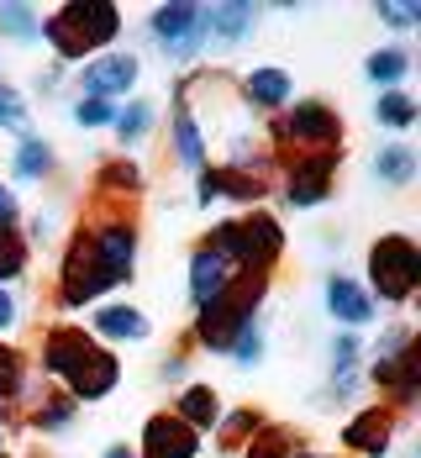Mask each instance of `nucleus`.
<instances>
[{"mask_svg": "<svg viewBox=\"0 0 421 458\" xmlns=\"http://www.w3.org/2000/svg\"><path fill=\"white\" fill-rule=\"evenodd\" d=\"M132 195H142V169L138 158H105L100 169H95V200H111V206H127Z\"/></svg>", "mask_w": 421, "mask_h": 458, "instance_id": "b1692460", "label": "nucleus"}, {"mask_svg": "<svg viewBox=\"0 0 421 458\" xmlns=\"http://www.w3.org/2000/svg\"><path fill=\"white\" fill-rule=\"evenodd\" d=\"M264 353H269V332H264V317H258L253 327L237 332V343L227 348V359H232L237 369H258L264 364Z\"/></svg>", "mask_w": 421, "mask_h": 458, "instance_id": "72a5a7b5", "label": "nucleus"}, {"mask_svg": "<svg viewBox=\"0 0 421 458\" xmlns=\"http://www.w3.org/2000/svg\"><path fill=\"white\" fill-rule=\"evenodd\" d=\"M322 306H327V317L342 332H358V327H375L379 321V306H375V295L364 290V279L342 275V269H332L322 279Z\"/></svg>", "mask_w": 421, "mask_h": 458, "instance_id": "ddd939ff", "label": "nucleus"}, {"mask_svg": "<svg viewBox=\"0 0 421 458\" xmlns=\"http://www.w3.org/2000/svg\"><path fill=\"white\" fill-rule=\"evenodd\" d=\"M327 374L332 379L364 374V337H358V332H342V327H337V337L327 343Z\"/></svg>", "mask_w": 421, "mask_h": 458, "instance_id": "473e14b6", "label": "nucleus"}, {"mask_svg": "<svg viewBox=\"0 0 421 458\" xmlns=\"http://www.w3.org/2000/svg\"><path fill=\"white\" fill-rule=\"evenodd\" d=\"M153 127H158V106H153L147 95H127V100L116 106V116H111V132L122 142V158L153 138Z\"/></svg>", "mask_w": 421, "mask_h": 458, "instance_id": "412c9836", "label": "nucleus"}, {"mask_svg": "<svg viewBox=\"0 0 421 458\" xmlns=\"http://www.w3.org/2000/svg\"><path fill=\"white\" fill-rule=\"evenodd\" d=\"M206 242L232 264L237 275H274V264L284 259V227H280V216H269L264 206L211 222Z\"/></svg>", "mask_w": 421, "mask_h": 458, "instance_id": "7ed1b4c3", "label": "nucleus"}, {"mask_svg": "<svg viewBox=\"0 0 421 458\" xmlns=\"http://www.w3.org/2000/svg\"><path fill=\"white\" fill-rule=\"evenodd\" d=\"M269 284H274V275H237L216 301H206V306L195 311V321H189V343H195L200 353H227V348L237 343V332L264 317Z\"/></svg>", "mask_w": 421, "mask_h": 458, "instance_id": "f03ea898", "label": "nucleus"}, {"mask_svg": "<svg viewBox=\"0 0 421 458\" xmlns=\"http://www.w3.org/2000/svg\"><path fill=\"white\" fill-rule=\"evenodd\" d=\"M264 421H269V416L258 411V406H232V411H222V421L211 427V437H216V448H222V454L237 458L253 437H258V432H264Z\"/></svg>", "mask_w": 421, "mask_h": 458, "instance_id": "bb28decb", "label": "nucleus"}, {"mask_svg": "<svg viewBox=\"0 0 421 458\" xmlns=\"http://www.w3.org/2000/svg\"><path fill=\"white\" fill-rule=\"evenodd\" d=\"M400 421L406 416L395 411V406H384V401H369L364 411H353L342 421V448H348V458H390L395 437H400Z\"/></svg>", "mask_w": 421, "mask_h": 458, "instance_id": "9b49d317", "label": "nucleus"}, {"mask_svg": "<svg viewBox=\"0 0 421 458\" xmlns=\"http://www.w3.org/2000/svg\"><path fill=\"white\" fill-rule=\"evenodd\" d=\"M269 148L295 142V153H342V116L327 100H290L269 122Z\"/></svg>", "mask_w": 421, "mask_h": 458, "instance_id": "0eeeda50", "label": "nucleus"}, {"mask_svg": "<svg viewBox=\"0 0 421 458\" xmlns=\"http://www.w3.org/2000/svg\"><path fill=\"white\" fill-rule=\"evenodd\" d=\"M116 38H122L116 0H69L43 16V43L53 47V64H85L95 53H111Z\"/></svg>", "mask_w": 421, "mask_h": 458, "instance_id": "f257e3e1", "label": "nucleus"}, {"mask_svg": "<svg viewBox=\"0 0 421 458\" xmlns=\"http://www.w3.org/2000/svg\"><path fill=\"white\" fill-rule=\"evenodd\" d=\"M290 458H316V454H306V448H290Z\"/></svg>", "mask_w": 421, "mask_h": 458, "instance_id": "a18cd8bd", "label": "nucleus"}, {"mask_svg": "<svg viewBox=\"0 0 421 458\" xmlns=\"http://www.w3.org/2000/svg\"><path fill=\"white\" fill-rule=\"evenodd\" d=\"M100 458H138V448H127V443H111Z\"/></svg>", "mask_w": 421, "mask_h": 458, "instance_id": "c03bdc74", "label": "nucleus"}, {"mask_svg": "<svg viewBox=\"0 0 421 458\" xmlns=\"http://www.w3.org/2000/svg\"><path fill=\"white\" fill-rule=\"evenodd\" d=\"M290 448H295V432L280 427V421H264V432H258L237 458H290Z\"/></svg>", "mask_w": 421, "mask_h": 458, "instance_id": "c9c22d12", "label": "nucleus"}, {"mask_svg": "<svg viewBox=\"0 0 421 458\" xmlns=\"http://www.w3.org/2000/svg\"><path fill=\"white\" fill-rule=\"evenodd\" d=\"M58 80H63V64H47V69H38V74H32V90L53 95V90H58Z\"/></svg>", "mask_w": 421, "mask_h": 458, "instance_id": "79ce46f5", "label": "nucleus"}, {"mask_svg": "<svg viewBox=\"0 0 421 458\" xmlns=\"http://www.w3.org/2000/svg\"><path fill=\"white\" fill-rule=\"evenodd\" d=\"M169 142H174V164L189 169V174H200L206 164H211V142L200 132V116L189 111L185 100H174V116H169Z\"/></svg>", "mask_w": 421, "mask_h": 458, "instance_id": "a211bd4d", "label": "nucleus"}, {"mask_svg": "<svg viewBox=\"0 0 421 458\" xmlns=\"http://www.w3.org/2000/svg\"><path fill=\"white\" fill-rule=\"evenodd\" d=\"M0 458H5V421H0Z\"/></svg>", "mask_w": 421, "mask_h": 458, "instance_id": "49530a36", "label": "nucleus"}, {"mask_svg": "<svg viewBox=\"0 0 421 458\" xmlns=\"http://www.w3.org/2000/svg\"><path fill=\"white\" fill-rule=\"evenodd\" d=\"M337 164L342 153H295V164H284V206L295 211H311V206H327L332 190H337Z\"/></svg>", "mask_w": 421, "mask_h": 458, "instance_id": "1a4fd4ad", "label": "nucleus"}, {"mask_svg": "<svg viewBox=\"0 0 421 458\" xmlns=\"http://www.w3.org/2000/svg\"><path fill=\"white\" fill-rule=\"evenodd\" d=\"M111 116H116V106L111 100H95V95H80V100H69V122L74 127H111Z\"/></svg>", "mask_w": 421, "mask_h": 458, "instance_id": "e433bc0d", "label": "nucleus"}, {"mask_svg": "<svg viewBox=\"0 0 421 458\" xmlns=\"http://www.w3.org/2000/svg\"><path fill=\"white\" fill-rule=\"evenodd\" d=\"M406 458H421V454H406Z\"/></svg>", "mask_w": 421, "mask_h": 458, "instance_id": "de8ad7c7", "label": "nucleus"}, {"mask_svg": "<svg viewBox=\"0 0 421 458\" xmlns=\"http://www.w3.org/2000/svg\"><path fill=\"white\" fill-rule=\"evenodd\" d=\"M27 122H32V100H27V90H16V85L0 80V132H16V138H21V132H32Z\"/></svg>", "mask_w": 421, "mask_h": 458, "instance_id": "f704fd0d", "label": "nucleus"}, {"mask_svg": "<svg viewBox=\"0 0 421 458\" xmlns=\"http://www.w3.org/2000/svg\"><path fill=\"white\" fill-rule=\"evenodd\" d=\"M138 80H142V58L138 53H95L74 69V85L80 95H95V100H111L122 106L127 95H138Z\"/></svg>", "mask_w": 421, "mask_h": 458, "instance_id": "9d476101", "label": "nucleus"}, {"mask_svg": "<svg viewBox=\"0 0 421 458\" xmlns=\"http://www.w3.org/2000/svg\"><path fill=\"white\" fill-rule=\"evenodd\" d=\"M375 16L390 32H411V27H421V0H379Z\"/></svg>", "mask_w": 421, "mask_h": 458, "instance_id": "4c0bfd02", "label": "nucleus"}, {"mask_svg": "<svg viewBox=\"0 0 421 458\" xmlns=\"http://www.w3.org/2000/svg\"><path fill=\"white\" fill-rule=\"evenodd\" d=\"M206 437L185 427L174 411H153L142 421V437H138V458H200Z\"/></svg>", "mask_w": 421, "mask_h": 458, "instance_id": "4468645a", "label": "nucleus"}, {"mask_svg": "<svg viewBox=\"0 0 421 458\" xmlns=\"http://www.w3.org/2000/svg\"><path fill=\"white\" fill-rule=\"evenodd\" d=\"M53 169H58L53 142L38 138V132H21L16 148H11V180L16 184H43V180H53Z\"/></svg>", "mask_w": 421, "mask_h": 458, "instance_id": "4be33fe9", "label": "nucleus"}, {"mask_svg": "<svg viewBox=\"0 0 421 458\" xmlns=\"http://www.w3.org/2000/svg\"><path fill=\"white\" fill-rule=\"evenodd\" d=\"M116 385H122V353L116 348H105V343H95L90 353L80 359V369L58 385L74 406H95V401H105V395H116Z\"/></svg>", "mask_w": 421, "mask_h": 458, "instance_id": "f8f14e48", "label": "nucleus"}, {"mask_svg": "<svg viewBox=\"0 0 421 458\" xmlns=\"http://www.w3.org/2000/svg\"><path fill=\"white\" fill-rule=\"evenodd\" d=\"M258 32V5L253 0H216L211 5V47L232 53Z\"/></svg>", "mask_w": 421, "mask_h": 458, "instance_id": "6ab92c4d", "label": "nucleus"}, {"mask_svg": "<svg viewBox=\"0 0 421 458\" xmlns=\"http://www.w3.org/2000/svg\"><path fill=\"white\" fill-rule=\"evenodd\" d=\"M147 38L169 64H195L211 47V5L195 0H164L147 11Z\"/></svg>", "mask_w": 421, "mask_h": 458, "instance_id": "423d86ee", "label": "nucleus"}, {"mask_svg": "<svg viewBox=\"0 0 421 458\" xmlns=\"http://www.w3.org/2000/svg\"><path fill=\"white\" fill-rule=\"evenodd\" d=\"M27 259H32V242L21 237V222H0V290H11L27 275Z\"/></svg>", "mask_w": 421, "mask_h": 458, "instance_id": "7c9ffc66", "label": "nucleus"}, {"mask_svg": "<svg viewBox=\"0 0 421 458\" xmlns=\"http://www.w3.org/2000/svg\"><path fill=\"white\" fill-rule=\"evenodd\" d=\"M364 290L375 295V306H411L421 290V248L406 232H384L364 253Z\"/></svg>", "mask_w": 421, "mask_h": 458, "instance_id": "20e7f679", "label": "nucleus"}, {"mask_svg": "<svg viewBox=\"0 0 421 458\" xmlns=\"http://www.w3.org/2000/svg\"><path fill=\"white\" fill-rule=\"evenodd\" d=\"M375 122L384 132H395V138H406L411 127L421 122V100L411 90H379L375 100Z\"/></svg>", "mask_w": 421, "mask_h": 458, "instance_id": "c85d7f7f", "label": "nucleus"}, {"mask_svg": "<svg viewBox=\"0 0 421 458\" xmlns=\"http://www.w3.org/2000/svg\"><path fill=\"white\" fill-rule=\"evenodd\" d=\"M21 327V301H16V290H0V337H11Z\"/></svg>", "mask_w": 421, "mask_h": 458, "instance_id": "ea45409f", "label": "nucleus"}, {"mask_svg": "<svg viewBox=\"0 0 421 458\" xmlns=\"http://www.w3.org/2000/svg\"><path fill=\"white\" fill-rule=\"evenodd\" d=\"M237 100H242V111L280 116L284 106L295 100V80H290V69H280V64H253V69L237 80Z\"/></svg>", "mask_w": 421, "mask_h": 458, "instance_id": "2eb2a0df", "label": "nucleus"}, {"mask_svg": "<svg viewBox=\"0 0 421 458\" xmlns=\"http://www.w3.org/2000/svg\"><path fill=\"white\" fill-rule=\"evenodd\" d=\"M80 232L90 237V248H95V259H100V269H105V279H111V290L116 284H132V275H138V248H142L138 216L127 206L95 200V211L80 222Z\"/></svg>", "mask_w": 421, "mask_h": 458, "instance_id": "39448f33", "label": "nucleus"}, {"mask_svg": "<svg viewBox=\"0 0 421 458\" xmlns=\"http://www.w3.org/2000/svg\"><path fill=\"white\" fill-rule=\"evenodd\" d=\"M216 195L248 206V211H258L264 195H269V180H253V174H237V169H222V164H216Z\"/></svg>", "mask_w": 421, "mask_h": 458, "instance_id": "2f4dec72", "label": "nucleus"}, {"mask_svg": "<svg viewBox=\"0 0 421 458\" xmlns=\"http://www.w3.org/2000/svg\"><path fill=\"white\" fill-rule=\"evenodd\" d=\"M185 374H189L185 353H174V359H164V364H158V379H164V385H185Z\"/></svg>", "mask_w": 421, "mask_h": 458, "instance_id": "a19ab883", "label": "nucleus"}, {"mask_svg": "<svg viewBox=\"0 0 421 458\" xmlns=\"http://www.w3.org/2000/svg\"><path fill=\"white\" fill-rule=\"evenodd\" d=\"M0 38L21 47L43 43V11L27 5V0H0Z\"/></svg>", "mask_w": 421, "mask_h": 458, "instance_id": "c756f323", "label": "nucleus"}, {"mask_svg": "<svg viewBox=\"0 0 421 458\" xmlns=\"http://www.w3.org/2000/svg\"><path fill=\"white\" fill-rule=\"evenodd\" d=\"M369 174H375V184H384V190H411L421 174V153L411 148V142H379L375 158H369Z\"/></svg>", "mask_w": 421, "mask_h": 458, "instance_id": "aec40b11", "label": "nucleus"}, {"mask_svg": "<svg viewBox=\"0 0 421 458\" xmlns=\"http://www.w3.org/2000/svg\"><path fill=\"white\" fill-rule=\"evenodd\" d=\"M169 411L206 437V432L222 421V411H227V406H222V390H211V385H185V390L174 395V406H169Z\"/></svg>", "mask_w": 421, "mask_h": 458, "instance_id": "393cba45", "label": "nucleus"}, {"mask_svg": "<svg viewBox=\"0 0 421 458\" xmlns=\"http://www.w3.org/2000/svg\"><path fill=\"white\" fill-rule=\"evenodd\" d=\"M27 379H32L27 353H21L11 337H0V411H16V406H21V390H27Z\"/></svg>", "mask_w": 421, "mask_h": 458, "instance_id": "cd10ccee", "label": "nucleus"}, {"mask_svg": "<svg viewBox=\"0 0 421 458\" xmlns=\"http://www.w3.org/2000/svg\"><path fill=\"white\" fill-rule=\"evenodd\" d=\"M105 290H111V279H105L100 259H95L90 237L74 227V232H69V242H63V253H58L53 301H58V311H85V306H95Z\"/></svg>", "mask_w": 421, "mask_h": 458, "instance_id": "6e6552de", "label": "nucleus"}, {"mask_svg": "<svg viewBox=\"0 0 421 458\" xmlns=\"http://www.w3.org/2000/svg\"><path fill=\"white\" fill-rule=\"evenodd\" d=\"M411 69H417V58H411L406 43H384V47H375V53L364 58V80L379 85V90H406Z\"/></svg>", "mask_w": 421, "mask_h": 458, "instance_id": "5701e85b", "label": "nucleus"}, {"mask_svg": "<svg viewBox=\"0 0 421 458\" xmlns=\"http://www.w3.org/2000/svg\"><path fill=\"white\" fill-rule=\"evenodd\" d=\"M21 237H27L32 248H47V242L58 237V211H32V222L21 227Z\"/></svg>", "mask_w": 421, "mask_h": 458, "instance_id": "58836bf2", "label": "nucleus"}, {"mask_svg": "<svg viewBox=\"0 0 421 458\" xmlns=\"http://www.w3.org/2000/svg\"><path fill=\"white\" fill-rule=\"evenodd\" d=\"M342 458H348V454H342Z\"/></svg>", "mask_w": 421, "mask_h": 458, "instance_id": "09e8293b", "label": "nucleus"}, {"mask_svg": "<svg viewBox=\"0 0 421 458\" xmlns=\"http://www.w3.org/2000/svg\"><path fill=\"white\" fill-rule=\"evenodd\" d=\"M90 332L95 343H105V348H116V343H147L153 337V321L142 317V306L132 301H100L90 311Z\"/></svg>", "mask_w": 421, "mask_h": 458, "instance_id": "dca6fc26", "label": "nucleus"}, {"mask_svg": "<svg viewBox=\"0 0 421 458\" xmlns=\"http://www.w3.org/2000/svg\"><path fill=\"white\" fill-rule=\"evenodd\" d=\"M0 222H21V206H16V190L0 184Z\"/></svg>", "mask_w": 421, "mask_h": 458, "instance_id": "37998d69", "label": "nucleus"}, {"mask_svg": "<svg viewBox=\"0 0 421 458\" xmlns=\"http://www.w3.org/2000/svg\"><path fill=\"white\" fill-rule=\"evenodd\" d=\"M232 279H237V269L227 264V259H222V253H216V248H211V242H206V237H200V242L189 248V264H185V295H189V306H195V311H200L206 301H216V295H222V290H227Z\"/></svg>", "mask_w": 421, "mask_h": 458, "instance_id": "f3484780", "label": "nucleus"}, {"mask_svg": "<svg viewBox=\"0 0 421 458\" xmlns=\"http://www.w3.org/2000/svg\"><path fill=\"white\" fill-rule=\"evenodd\" d=\"M74 416H80V406H74L63 390L43 385V395L27 406V427H32L38 437H58V432H69V427H74Z\"/></svg>", "mask_w": 421, "mask_h": 458, "instance_id": "a878e982", "label": "nucleus"}]
</instances>
